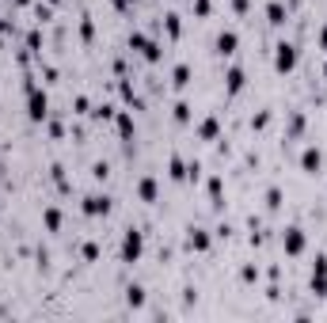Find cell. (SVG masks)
Returning <instances> with one entry per match:
<instances>
[{"instance_id":"1","label":"cell","mask_w":327,"mask_h":323,"mask_svg":"<svg viewBox=\"0 0 327 323\" xmlns=\"http://www.w3.org/2000/svg\"><path fill=\"white\" fill-rule=\"evenodd\" d=\"M137 259H141V232L129 228L122 239V263H137Z\"/></svg>"},{"instance_id":"2","label":"cell","mask_w":327,"mask_h":323,"mask_svg":"<svg viewBox=\"0 0 327 323\" xmlns=\"http://www.w3.org/2000/svg\"><path fill=\"white\" fill-rule=\"evenodd\" d=\"M312 289H316V297H327V259H316V270H312Z\"/></svg>"},{"instance_id":"3","label":"cell","mask_w":327,"mask_h":323,"mask_svg":"<svg viewBox=\"0 0 327 323\" xmlns=\"http://www.w3.org/2000/svg\"><path fill=\"white\" fill-rule=\"evenodd\" d=\"M274 65L282 68V72H289V68L297 65V50H293L289 42H282V46H278V61H274Z\"/></svg>"},{"instance_id":"4","label":"cell","mask_w":327,"mask_h":323,"mask_svg":"<svg viewBox=\"0 0 327 323\" xmlns=\"http://www.w3.org/2000/svg\"><path fill=\"white\" fill-rule=\"evenodd\" d=\"M301 247H304V236H301V228H289V232H285V251H289V255H297Z\"/></svg>"},{"instance_id":"5","label":"cell","mask_w":327,"mask_h":323,"mask_svg":"<svg viewBox=\"0 0 327 323\" xmlns=\"http://www.w3.org/2000/svg\"><path fill=\"white\" fill-rule=\"evenodd\" d=\"M31 118H46V95L31 88Z\"/></svg>"},{"instance_id":"6","label":"cell","mask_w":327,"mask_h":323,"mask_svg":"<svg viewBox=\"0 0 327 323\" xmlns=\"http://www.w3.org/2000/svg\"><path fill=\"white\" fill-rule=\"evenodd\" d=\"M217 50H221V53H236V34H232V31H224L221 38H217Z\"/></svg>"},{"instance_id":"7","label":"cell","mask_w":327,"mask_h":323,"mask_svg":"<svg viewBox=\"0 0 327 323\" xmlns=\"http://www.w3.org/2000/svg\"><path fill=\"white\" fill-rule=\"evenodd\" d=\"M243 88V68H228V95H236Z\"/></svg>"},{"instance_id":"8","label":"cell","mask_w":327,"mask_h":323,"mask_svg":"<svg viewBox=\"0 0 327 323\" xmlns=\"http://www.w3.org/2000/svg\"><path fill=\"white\" fill-rule=\"evenodd\" d=\"M84 209L88 213H107V209H111V198H88Z\"/></svg>"},{"instance_id":"9","label":"cell","mask_w":327,"mask_h":323,"mask_svg":"<svg viewBox=\"0 0 327 323\" xmlns=\"http://www.w3.org/2000/svg\"><path fill=\"white\" fill-rule=\"evenodd\" d=\"M267 16H270V23H285V8L278 4V0H274V4L267 8Z\"/></svg>"},{"instance_id":"10","label":"cell","mask_w":327,"mask_h":323,"mask_svg":"<svg viewBox=\"0 0 327 323\" xmlns=\"http://www.w3.org/2000/svg\"><path fill=\"white\" fill-rule=\"evenodd\" d=\"M190 247H194V251H206V247H209L206 232H190Z\"/></svg>"},{"instance_id":"11","label":"cell","mask_w":327,"mask_h":323,"mask_svg":"<svg viewBox=\"0 0 327 323\" xmlns=\"http://www.w3.org/2000/svg\"><path fill=\"white\" fill-rule=\"evenodd\" d=\"M304 168H308V171H319V152H316V148H308V152H304Z\"/></svg>"},{"instance_id":"12","label":"cell","mask_w":327,"mask_h":323,"mask_svg":"<svg viewBox=\"0 0 327 323\" xmlns=\"http://www.w3.org/2000/svg\"><path fill=\"white\" fill-rule=\"evenodd\" d=\"M141 198H145V202H152V198H156V183H152V179L141 183Z\"/></svg>"},{"instance_id":"13","label":"cell","mask_w":327,"mask_h":323,"mask_svg":"<svg viewBox=\"0 0 327 323\" xmlns=\"http://www.w3.org/2000/svg\"><path fill=\"white\" fill-rule=\"evenodd\" d=\"M118 133H122V137L133 133V122H129V114H118Z\"/></svg>"},{"instance_id":"14","label":"cell","mask_w":327,"mask_h":323,"mask_svg":"<svg viewBox=\"0 0 327 323\" xmlns=\"http://www.w3.org/2000/svg\"><path fill=\"white\" fill-rule=\"evenodd\" d=\"M141 300H145V289L141 285H129V304H141Z\"/></svg>"},{"instance_id":"15","label":"cell","mask_w":327,"mask_h":323,"mask_svg":"<svg viewBox=\"0 0 327 323\" xmlns=\"http://www.w3.org/2000/svg\"><path fill=\"white\" fill-rule=\"evenodd\" d=\"M187 80H190V68H187V65H179V68H175V84L183 88V84H187Z\"/></svg>"},{"instance_id":"16","label":"cell","mask_w":327,"mask_h":323,"mask_svg":"<svg viewBox=\"0 0 327 323\" xmlns=\"http://www.w3.org/2000/svg\"><path fill=\"white\" fill-rule=\"evenodd\" d=\"M57 224H61V213L50 209V213H46V228H57Z\"/></svg>"},{"instance_id":"17","label":"cell","mask_w":327,"mask_h":323,"mask_svg":"<svg viewBox=\"0 0 327 323\" xmlns=\"http://www.w3.org/2000/svg\"><path fill=\"white\" fill-rule=\"evenodd\" d=\"M267 205H270V209H278V205H282V190H270V194H267Z\"/></svg>"},{"instance_id":"18","label":"cell","mask_w":327,"mask_h":323,"mask_svg":"<svg viewBox=\"0 0 327 323\" xmlns=\"http://www.w3.org/2000/svg\"><path fill=\"white\" fill-rule=\"evenodd\" d=\"M175 118H179V122L190 118V107H187V103H179V107H175Z\"/></svg>"},{"instance_id":"19","label":"cell","mask_w":327,"mask_h":323,"mask_svg":"<svg viewBox=\"0 0 327 323\" xmlns=\"http://www.w3.org/2000/svg\"><path fill=\"white\" fill-rule=\"evenodd\" d=\"M213 133H217V122H213V118L202 122V137H213Z\"/></svg>"},{"instance_id":"20","label":"cell","mask_w":327,"mask_h":323,"mask_svg":"<svg viewBox=\"0 0 327 323\" xmlns=\"http://www.w3.org/2000/svg\"><path fill=\"white\" fill-rule=\"evenodd\" d=\"M236 8H240V12H243V8H248V0H236Z\"/></svg>"},{"instance_id":"21","label":"cell","mask_w":327,"mask_h":323,"mask_svg":"<svg viewBox=\"0 0 327 323\" xmlns=\"http://www.w3.org/2000/svg\"><path fill=\"white\" fill-rule=\"evenodd\" d=\"M323 42H327V31H323Z\"/></svg>"}]
</instances>
